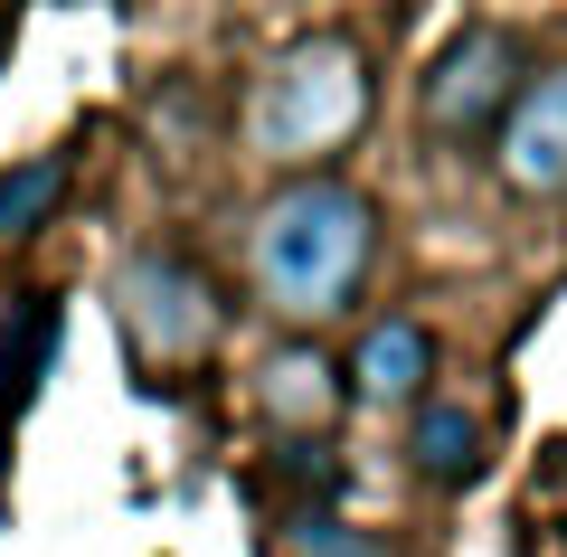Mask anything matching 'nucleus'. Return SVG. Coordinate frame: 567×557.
I'll use <instances>...</instances> for the list:
<instances>
[{
  "mask_svg": "<svg viewBox=\"0 0 567 557\" xmlns=\"http://www.w3.org/2000/svg\"><path fill=\"white\" fill-rule=\"evenodd\" d=\"M114 312H123V340H133L152 369H189V359L218 350V293L189 256H133L114 275Z\"/></svg>",
  "mask_w": 567,
  "mask_h": 557,
  "instance_id": "4",
  "label": "nucleus"
},
{
  "mask_svg": "<svg viewBox=\"0 0 567 557\" xmlns=\"http://www.w3.org/2000/svg\"><path fill=\"white\" fill-rule=\"evenodd\" d=\"M58 199H66V161H20L0 179V237H29Z\"/></svg>",
  "mask_w": 567,
  "mask_h": 557,
  "instance_id": "11",
  "label": "nucleus"
},
{
  "mask_svg": "<svg viewBox=\"0 0 567 557\" xmlns=\"http://www.w3.org/2000/svg\"><path fill=\"white\" fill-rule=\"evenodd\" d=\"M369 123V58L350 39H293L275 66L256 76V104H246V142L284 171H322L350 133Z\"/></svg>",
  "mask_w": 567,
  "mask_h": 557,
  "instance_id": "2",
  "label": "nucleus"
},
{
  "mask_svg": "<svg viewBox=\"0 0 567 557\" xmlns=\"http://www.w3.org/2000/svg\"><path fill=\"white\" fill-rule=\"evenodd\" d=\"M58 331H66L58 293H20V312H10V331H0V435H10L20 406L39 398L48 359H58Z\"/></svg>",
  "mask_w": 567,
  "mask_h": 557,
  "instance_id": "9",
  "label": "nucleus"
},
{
  "mask_svg": "<svg viewBox=\"0 0 567 557\" xmlns=\"http://www.w3.org/2000/svg\"><path fill=\"white\" fill-rule=\"evenodd\" d=\"M256 398H265V416H275L293 444H322V425L341 416V398H350V388H341V369H331V350L293 340V350H275V359H265Z\"/></svg>",
  "mask_w": 567,
  "mask_h": 557,
  "instance_id": "7",
  "label": "nucleus"
},
{
  "mask_svg": "<svg viewBox=\"0 0 567 557\" xmlns=\"http://www.w3.org/2000/svg\"><path fill=\"white\" fill-rule=\"evenodd\" d=\"M492 171L511 199H567V66H529L511 95L502 133H492Z\"/></svg>",
  "mask_w": 567,
  "mask_h": 557,
  "instance_id": "5",
  "label": "nucleus"
},
{
  "mask_svg": "<svg viewBox=\"0 0 567 557\" xmlns=\"http://www.w3.org/2000/svg\"><path fill=\"white\" fill-rule=\"evenodd\" d=\"M406 463H416L435 492H464V482H483V463H492V425H483V406H464V398H425L416 425H406Z\"/></svg>",
  "mask_w": 567,
  "mask_h": 557,
  "instance_id": "8",
  "label": "nucleus"
},
{
  "mask_svg": "<svg viewBox=\"0 0 567 557\" xmlns=\"http://www.w3.org/2000/svg\"><path fill=\"white\" fill-rule=\"evenodd\" d=\"M369 256H379V208L369 189L312 171V179H284L275 199L256 208V237H246V275H256V302L275 321H331L360 302Z\"/></svg>",
  "mask_w": 567,
  "mask_h": 557,
  "instance_id": "1",
  "label": "nucleus"
},
{
  "mask_svg": "<svg viewBox=\"0 0 567 557\" xmlns=\"http://www.w3.org/2000/svg\"><path fill=\"white\" fill-rule=\"evenodd\" d=\"M284 557H388V548L360 538L341 510H312V519H284Z\"/></svg>",
  "mask_w": 567,
  "mask_h": 557,
  "instance_id": "12",
  "label": "nucleus"
},
{
  "mask_svg": "<svg viewBox=\"0 0 567 557\" xmlns=\"http://www.w3.org/2000/svg\"><path fill=\"white\" fill-rule=\"evenodd\" d=\"M275 482L293 492V510H284V519H312V510L341 501V454H331V444H284V454H275Z\"/></svg>",
  "mask_w": 567,
  "mask_h": 557,
  "instance_id": "10",
  "label": "nucleus"
},
{
  "mask_svg": "<svg viewBox=\"0 0 567 557\" xmlns=\"http://www.w3.org/2000/svg\"><path fill=\"white\" fill-rule=\"evenodd\" d=\"M425 379H435V331H425L416 312H388L360 331V350H350L341 388L360 406H425Z\"/></svg>",
  "mask_w": 567,
  "mask_h": 557,
  "instance_id": "6",
  "label": "nucleus"
},
{
  "mask_svg": "<svg viewBox=\"0 0 567 557\" xmlns=\"http://www.w3.org/2000/svg\"><path fill=\"white\" fill-rule=\"evenodd\" d=\"M520 76H529L520 29H502V20L454 29V39H445V58L425 66V85H416L425 133H435V142H454V152L492 142V133H502V114H511V95H520Z\"/></svg>",
  "mask_w": 567,
  "mask_h": 557,
  "instance_id": "3",
  "label": "nucleus"
}]
</instances>
